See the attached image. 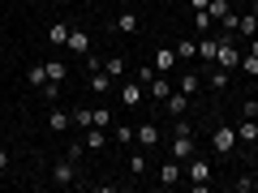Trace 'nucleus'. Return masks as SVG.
I'll return each instance as SVG.
<instances>
[{
  "label": "nucleus",
  "mask_w": 258,
  "mask_h": 193,
  "mask_svg": "<svg viewBox=\"0 0 258 193\" xmlns=\"http://www.w3.org/2000/svg\"><path fill=\"white\" fill-rule=\"evenodd\" d=\"M116 94H120V103H125V108H142V103H147V86L134 82V77H125V82L116 86Z\"/></svg>",
  "instance_id": "1"
},
{
  "label": "nucleus",
  "mask_w": 258,
  "mask_h": 193,
  "mask_svg": "<svg viewBox=\"0 0 258 193\" xmlns=\"http://www.w3.org/2000/svg\"><path fill=\"white\" fill-rule=\"evenodd\" d=\"M185 167H189V184H194V189H198V193H203V189H207V180H211V159L194 155V159H189V163H185Z\"/></svg>",
  "instance_id": "2"
},
{
  "label": "nucleus",
  "mask_w": 258,
  "mask_h": 193,
  "mask_svg": "<svg viewBox=\"0 0 258 193\" xmlns=\"http://www.w3.org/2000/svg\"><path fill=\"white\" fill-rule=\"evenodd\" d=\"M168 155L181 159V163H189V159L198 155V146H194V133H172V146H168Z\"/></svg>",
  "instance_id": "3"
},
{
  "label": "nucleus",
  "mask_w": 258,
  "mask_h": 193,
  "mask_svg": "<svg viewBox=\"0 0 258 193\" xmlns=\"http://www.w3.org/2000/svg\"><path fill=\"white\" fill-rule=\"evenodd\" d=\"M215 64H220V69H228V73H232V69L241 64V52H237V43H232V35H224V39H220V52H215Z\"/></svg>",
  "instance_id": "4"
},
{
  "label": "nucleus",
  "mask_w": 258,
  "mask_h": 193,
  "mask_svg": "<svg viewBox=\"0 0 258 193\" xmlns=\"http://www.w3.org/2000/svg\"><path fill=\"white\" fill-rule=\"evenodd\" d=\"M211 146H215V155H232V146H237V129H232V125H215Z\"/></svg>",
  "instance_id": "5"
},
{
  "label": "nucleus",
  "mask_w": 258,
  "mask_h": 193,
  "mask_svg": "<svg viewBox=\"0 0 258 193\" xmlns=\"http://www.w3.org/2000/svg\"><path fill=\"white\" fill-rule=\"evenodd\" d=\"M151 64H155V73L172 77V69H176V64H181V60H176V47H172V43H164V47H159V52H155V60H151Z\"/></svg>",
  "instance_id": "6"
},
{
  "label": "nucleus",
  "mask_w": 258,
  "mask_h": 193,
  "mask_svg": "<svg viewBox=\"0 0 258 193\" xmlns=\"http://www.w3.org/2000/svg\"><path fill=\"white\" fill-rule=\"evenodd\" d=\"M52 180L60 184V189H69V184H78V167H74V159H60V163L52 167Z\"/></svg>",
  "instance_id": "7"
},
{
  "label": "nucleus",
  "mask_w": 258,
  "mask_h": 193,
  "mask_svg": "<svg viewBox=\"0 0 258 193\" xmlns=\"http://www.w3.org/2000/svg\"><path fill=\"white\" fill-rule=\"evenodd\" d=\"M134 146H142V150L159 146V129L151 125V120H147V125H138V129H134Z\"/></svg>",
  "instance_id": "8"
},
{
  "label": "nucleus",
  "mask_w": 258,
  "mask_h": 193,
  "mask_svg": "<svg viewBox=\"0 0 258 193\" xmlns=\"http://www.w3.org/2000/svg\"><path fill=\"white\" fill-rule=\"evenodd\" d=\"M138 26H142V18H138L134 9L116 13V22H112V30H120V35H138Z\"/></svg>",
  "instance_id": "9"
},
{
  "label": "nucleus",
  "mask_w": 258,
  "mask_h": 193,
  "mask_svg": "<svg viewBox=\"0 0 258 193\" xmlns=\"http://www.w3.org/2000/svg\"><path fill=\"white\" fill-rule=\"evenodd\" d=\"M64 47H69V52H74V56H86V52H91V35H86V30H69V43H64Z\"/></svg>",
  "instance_id": "10"
},
{
  "label": "nucleus",
  "mask_w": 258,
  "mask_h": 193,
  "mask_svg": "<svg viewBox=\"0 0 258 193\" xmlns=\"http://www.w3.org/2000/svg\"><path fill=\"white\" fill-rule=\"evenodd\" d=\"M232 35H241L249 43V39L258 35V18H254V13H237V30H232Z\"/></svg>",
  "instance_id": "11"
},
{
  "label": "nucleus",
  "mask_w": 258,
  "mask_h": 193,
  "mask_svg": "<svg viewBox=\"0 0 258 193\" xmlns=\"http://www.w3.org/2000/svg\"><path fill=\"white\" fill-rule=\"evenodd\" d=\"M108 142H112V133H108V129H99V125H91V129H86V150H103Z\"/></svg>",
  "instance_id": "12"
},
{
  "label": "nucleus",
  "mask_w": 258,
  "mask_h": 193,
  "mask_svg": "<svg viewBox=\"0 0 258 193\" xmlns=\"http://www.w3.org/2000/svg\"><path fill=\"white\" fill-rule=\"evenodd\" d=\"M164 108H168V116H185V112H189V94L172 90V94L164 99Z\"/></svg>",
  "instance_id": "13"
},
{
  "label": "nucleus",
  "mask_w": 258,
  "mask_h": 193,
  "mask_svg": "<svg viewBox=\"0 0 258 193\" xmlns=\"http://www.w3.org/2000/svg\"><path fill=\"white\" fill-rule=\"evenodd\" d=\"M147 94H151V99H159V103H164L168 94H172V82H168L164 73H159V77H151V82H147Z\"/></svg>",
  "instance_id": "14"
},
{
  "label": "nucleus",
  "mask_w": 258,
  "mask_h": 193,
  "mask_svg": "<svg viewBox=\"0 0 258 193\" xmlns=\"http://www.w3.org/2000/svg\"><path fill=\"white\" fill-rule=\"evenodd\" d=\"M103 73L116 82V77H125L129 73V64H125V56H103Z\"/></svg>",
  "instance_id": "15"
},
{
  "label": "nucleus",
  "mask_w": 258,
  "mask_h": 193,
  "mask_svg": "<svg viewBox=\"0 0 258 193\" xmlns=\"http://www.w3.org/2000/svg\"><path fill=\"white\" fill-rule=\"evenodd\" d=\"M47 129H52V133H69V129H74V112H52V116H47Z\"/></svg>",
  "instance_id": "16"
},
{
  "label": "nucleus",
  "mask_w": 258,
  "mask_h": 193,
  "mask_svg": "<svg viewBox=\"0 0 258 193\" xmlns=\"http://www.w3.org/2000/svg\"><path fill=\"white\" fill-rule=\"evenodd\" d=\"M69 30H74V26H69V22H52V26H47V43L64 47V43H69Z\"/></svg>",
  "instance_id": "17"
},
{
  "label": "nucleus",
  "mask_w": 258,
  "mask_h": 193,
  "mask_svg": "<svg viewBox=\"0 0 258 193\" xmlns=\"http://www.w3.org/2000/svg\"><path fill=\"white\" fill-rule=\"evenodd\" d=\"M159 180H164V184H176V180H181V159H164V167H159Z\"/></svg>",
  "instance_id": "18"
},
{
  "label": "nucleus",
  "mask_w": 258,
  "mask_h": 193,
  "mask_svg": "<svg viewBox=\"0 0 258 193\" xmlns=\"http://www.w3.org/2000/svg\"><path fill=\"white\" fill-rule=\"evenodd\" d=\"M176 90H181V94H189V99H194V94L203 90V77H198V73H181V82H176Z\"/></svg>",
  "instance_id": "19"
},
{
  "label": "nucleus",
  "mask_w": 258,
  "mask_h": 193,
  "mask_svg": "<svg viewBox=\"0 0 258 193\" xmlns=\"http://www.w3.org/2000/svg\"><path fill=\"white\" fill-rule=\"evenodd\" d=\"M237 142H258V120L241 116V125H237Z\"/></svg>",
  "instance_id": "20"
},
{
  "label": "nucleus",
  "mask_w": 258,
  "mask_h": 193,
  "mask_svg": "<svg viewBox=\"0 0 258 193\" xmlns=\"http://www.w3.org/2000/svg\"><path fill=\"white\" fill-rule=\"evenodd\" d=\"M207 86H211V90H224V86H228V69L211 64V69H207Z\"/></svg>",
  "instance_id": "21"
},
{
  "label": "nucleus",
  "mask_w": 258,
  "mask_h": 193,
  "mask_svg": "<svg viewBox=\"0 0 258 193\" xmlns=\"http://www.w3.org/2000/svg\"><path fill=\"white\" fill-rule=\"evenodd\" d=\"M176 60H194V56H198V39H176Z\"/></svg>",
  "instance_id": "22"
},
{
  "label": "nucleus",
  "mask_w": 258,
  "mask_h": 193,
  "mask_svg": "<svg viewBox=\"0 0 258 193\" xmlns=\"http://www.w3.org/2000/svg\"><path fill=\"white\" fill-rule=\"evenodd\" d=\"M215 52H220V39H198V56L207 60V69L215 64Z\"/></svg>",
  "instance_id": "23"
},
{
  "label": "nucleus",
  "mask_w": 258,
  "mask_h": 193,
  "mask_svg": "<svg viewBox=\"0 0 258 193\" xmlns=\"http://www.w3.org/2000/svg\"><path fill=\"white\" fill-rule=\"evenodd\" d=\"M207 13H211V22H224L228 13H237V9H232V0H211V5H207Z\"/></svg>",
  "instance_id": "24"
},
{
  "label": "nucleus",
  "mask_w": 258,
  "mask_h": 193,
  "mask_svg": "<svg viewBox=\"0 0 258 193\" xmlns=\"http://www.w3.org/2000/svg\"><path fill=\"white\" fill-rule=\"evenodd\" d=\"M86 82H91V90H95V94H108V90H112V77L103 73V69H95V73L86 77Z\"/></svg>",
  "instance_id": "25"
},
{
  "label": "nucleus",
  "mask_w": 258,
  "mask_h": 193,
  "mask_svg": "<svg viewBox=\"0 0 258 193\" xmlns=\"http://www.w3.org/2000/svg\"><path fill=\"white\" fill-rule=\"evenodd\" d=\"M129 176H147V150H134V155H129Z\"/></svg>",
  "instance_id": "26"
},
{
  "label": "nucleus",
  "mask_w": 258,
  "mask_h": 193,
  "mask_svg": "<svg viewBox=\"0 0 258 193\" xmlns=\"http://www.w3.org/2000/svg\"><path fill=\"white\" fill-rule=\"evenodd\" d=\"M108 133H112V142H120V146H134V129L129 125H112Z\"/></svg>",
  "instance_id": "27"
},
{
  "label": "nucleus",
  "mask_w": 258,
  "mask_h": 193,
  "mask_svg": "<svg viewBox=\"0 0 258 193\" xmlns=\"http://www.w3.org/2000/svg\"><path fill=\"white\" fill-rule=\"evenodd\" d=\"M26 82H30V86L39 90V86L47 82V64H30V69H26Z\"/></svg>",
  "instance_id": "28"
},
{
  "label": "nucleus",
  "mask_w": 258,
  "mask_h": 193,
  "mask_svg": "<svg viewBox=\"0 0 258 193\" xmlns=\"http://www.w3.org/2000/svg\"><path fill=\"white\" fill-rule=\"evenodd\" d=\"M91 125H95L91 108H74V129H91Z\"/></svg>",
  "instance_id": "29"
},
{
  "label": "nucleus",
  "mask_w": 258,
  "mask_h": 193,
  "mask_svg": "<svg viewBox=\"0 0 258 193\" xmlns=\"http://www.w3.org/2000/svg\"><path fill=\"white\" fill-rule=\"evenodd\" d=\"M64 77H69V69L60 60H47V82H64Z\"/></svg>",
  "instance_id": "30"
},
{
  "label": "nucleus",
  "mask_w": 258,
  "mask_h": 193,
  "mask_svg": "<svg viewBox=\"0 0 258 193\" xmlns=\"http://www.w3.org/2000/svg\"><path fill=\"white\" fill-rule=\"evenodd\" d=\"M237 69H241V73H249V77H258V56H254V52H245Z\"/></svg>",
  "instance_id": "31"
},
{
  "label": "nucleus",
  "mask_w": 258,
  "mask_h": 193,
  "mask_svg": "<svg viewBox=\"0 0 258 193\" xmlns=\"http://www.w3.org/2000/svg\"><path fill=\"white\" fill-rule=\"evenodd\" d=\"M60 86L64 82H43V86H39V94H43L47 103H56V99H60Z\"/></svg>",
  "instance_id": "32"
},
{
  "label": "nucleus",
  "mask_w": 258,
  "mask_h": 193,
  "mask_svg": "<svg viewBox=\"0 0 258 193\" xmlns=\"http://www.w3.org/2000/svg\"><path fill=\"white\" fill-rule=\"evenodd\" d=\"M194 26H198V35H207V30H211V13H207V9H194Z\"/></svg>",
  "instance_id": "33"
},
{
  "label": "nucleus",
  "mask_w": 258,
  "mask_h": 193,
  "mask_svg": "<svg viewBox=\"0 0 258 193\" xmlns=\"http://www.w3.org/2000/svg\"><path fill=\"white\" fill-rule=\"evenodd\" d=\"M151 77H159V73H155V64H142V69H134V82H142V86H147Z\"/></svg>",
  "instance_id": "34"
},
{
  "label": "nucleus",
  "mask_w": 258,
  "mask_h": 193,
  "mask_svg": "<svg viewBox=\"0 0 258 193\" xmlns=\"http://www.w3.org/2000/svg\"><path fill=\"white\" fill-rule=\"evenodd\" d=\"M91 116H95V125H99V129H112V112L108 108H95Z\"/></svg>",
  "instance_id": "35"
},
{
  "label": "nucleus",
  "mask_w": 258,
  "mask_h": 193,
  "mask_svg": "<svg viewBox=\"0 0 258 193\" xmlns=\"http://www.w3.org/2000/svg\"><path fill=\"white\" fill-rule=\"evenodd\" d=\"M232 189H237V193H254V176H241V180H232Z\"/></svg>",
  "instance_id": "36"
},
{
  "label": "nucleus",
  "mask_w": 258,
  "mask_h": 193,
  "mask_svg": "<svg viewBox=\"0 0 258 193\" xmlns=\"http://www.w3.org/2000/svg\"><path fill=\"white\" fill-rule=\"evenodd\" d=\"M241 116L254 120V116H258V99H245V103H241Z\"/></svg>",
  "instance_id": "37"
},
{
  "label": "nucleus",
  "mask_w": 258,
  "mask_h": 193,
  "mask_svg": "<svg viewBox=\"0 0 258 193\" xmlns=\"http://www.w3.org/2000/svg\"><path fill=\"white\" fill-rule=\"evenodd\" d=\"M9 163H13V155H9V146H0V172H9Z\"/></svg>",
  "instance_id": "38"
},
{
  "label": "nucleus",
  "mask_w": 258,
  "mask_h": 193,
  "mask_svg": "<svg viewBox=\"0 0 258 193\" xmlns=\"http://www.w3.org/2000/svg\"><path fill=\"white\" fill-rule=\"evenodd\" d=\"M207 5H211V0H189V9H207Z\"/></svg>",
  "instance_id": "39"
},
{
  "label": "nucleus",
  "mask_w": 258,
  "mask_h": 193,
  "mask_svg": "<svg viewBox=\"0 0 258 193\" xmlns=\"http://www.w3.org/2000/svg\"><path fill=\"white\" fill-rule=\"evenodd\" d=\"M249 52H254V56H258V35H254V39H249Z\"/></svg>",
  "instance_id": "40"
},
{
  "label": "nucleus",
  "mask_w": 258,
  "mask_h": 193,
  "mask_svg": "<svg viewBox=\"0 0 258 193\" xmlns=\"http://www.w3.org/2000/svg\"><path fill=\"white\" fill-rule=\"evenodd\" d=\"M249 13H254V18H258V0H254V5H249Z\"/></svg>",
  "instance_id": "41"
},
{
  "label": "nucleus",
  "mask_w": 258,
  "mask_h": 193,
  "mask_svg": "<svg viewBox=\"0 0 258 193\" xmlns=\"http://www.w3.org/2000/svg\"><path fill=\"white\" fill-rule=\"evenodd\" d=\"M254 193H258V176H254Z\"/></svg>",
  "instance_id": "42"
},
{
  "label": "nucleus",
  "mask_w": 258,
  "mask_h": 193,
  "mask_svg": "<svg viewBox=\"0 0 258 193\" xmlns=\"http://www.w3.org/2000/svg\"><path fill=\"white\" fill-rule=\"evenodd\" d=\"M159 5H172V0H159Z\"/></svg>",
  "instance_id": "43"
},
{
  "label": "nucleus",
  "mask_w": 258,
  "mask_h": 193,
  "mask_svg": "<svg viewBox=\"0 0 258 193\" xmlns=\"http://www.w3.org/2000/svg\"><path fill=\"white\" fill-rule=\"evenodd\" d=\"M241 5H254V0H241Z\"/></svg>",
  "instance_id": "44"
},
{
  "label": "nucleus",
  "mask_w": 258,
  "mask_h": 193,
  "mask_svg": "<svg viewBox=\"0 0 258 193\" xmlns=\"http://www.w3.org/2000/svg\"><path fill=\"white\" fill-rule=\"evenodd\" d=\"M254 120H258V116H254Z\"/></svg>",
  "instance_id": "45"
}]
</instances>
